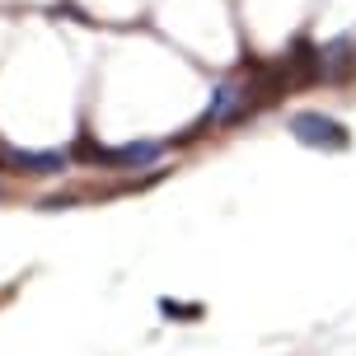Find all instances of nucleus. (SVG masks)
<instances>
[{
	"label": "nucleus",
	"mask_w": 356,
	"mask_h": 356,
	"mask_svg": "<svg viewBox=\"0 0 356 356\" xmlns=\"http://www.w3.org/2000/svg\"><path fill=\"white\" fill-rule=\"evenodd\" d=\"M291 136L309 150H347L352 145V131L338 122V118H328V113H314V108H305V113H291Z\"/></svg>",
	"instance_id": "f03ea898"
},
{
	"label": "nucleus",
	"mask_w": 356,
	"mask_h": 356,
	"mask_svg": "<svg viewBox=\"0 0 356 356\" xmlns=\"http://www.w3.org/2000/svg\"><path fill=\"white\" fill-rule=\"evenodd\" d=\"M352 71H356V47H352V38H333L328 47H319V80L338 85V80H347Z\"/></svg>",
	"instance_id": "20e7f679"
},
{
	"label": "nucleus",
	"mask_w": 356,
	"mask_h": 356,
	"mask_svg": "<svg viewBox=\"0 0 356 356\" xmlns=\"http://www.w3.org/2000/svg\"><path fill=\"white\" fill-rule=\"evenodd\" d=\"M75 160L85 164H99V169H145V164H155L164 155V141H127V145H99L94 136H80L71 150Z\"/></svg>",
	"instance_id": "f257e3e1"
},
{
	"label": "nucleus",
	"mask_w": 356,
	"mask_h": 356,
	"mask_svg": "<svg viewBox=\"0 0 356 356\" xmlns=\"http://www.w3.org/2000/svg\"><path fill=\"white\" fill-rule=\"evenodd\" d=\"M0 169H15L29 178H52L66 169L61 150H15V145H0Z\"/></svg>",
	"instance_id": "7ed1b4c3"
},
{
	"label": "nucleus",
	"mask_w": 356,
	"mask_h": 356,
	"mask_svg": "<svg viewBox=\"0 0 356 356\" xmlns=\"http://www.w3.org/2000/svg\"><path fill=\"white\" fill-rule=\"evenodd\" d=\"M164 314H178V319H202V305H183V300H160Z\"/></svg>",
	"instance_id": "39448f33"
}]
</instances>
